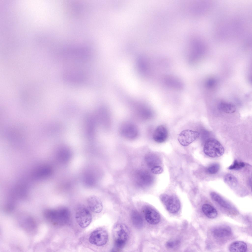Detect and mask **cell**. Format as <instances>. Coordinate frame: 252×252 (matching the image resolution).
<instances>
[{
  "instance_id": "1",
  "label": "cell",
  "mask_w": 252,
  "mask_h": 252,
  "mask_svg": "<svg viewBox=\"0 0 252 252\" xmlns=\"http://www.w3.org/2000/svg\"><path fill=\"white\" fill-rule=\"evenodd\" d=\"M45 215L47 219L53 224L60 226L67 224L70 218V211L66 207L47 210Z\"/></svg>"
},
{
  "instance_id": "2",
  "label": "cell",
  "mask_w": 252,
  "mask_h": 252,
  "mask_svg": "<svg viewBox=\"0 0 252 252\" xmlns=\"http://www.w3.org/2000/svg\"><path fill=\"white\" fill-rule=\"evenodd\" d=\"M114 246L117 250L123 248L126 244L129 235V231L127 226L120 223L116 224L112 230Z\"/></svg>"
},
{
  "instance_id": "3",
  "label": "cell",
  "mask_w": 252,
  "mask_h": 252,
  "mask_svg": "<svg viewBox=\"0 0 252 252\" xmlns=\"http://www.w3.org/2000/svg\"><path fill=\"white\" fill-rule=\"evenodd\" d=\"M203 150L206 155L213 158L220 157L224 152V147L220 142L213 138H208L206 140Z\"/></svg>"
},
{
  "instance_id": "4",
  "label": "cell",
  "mask_w": 252,
  "mask_h": 252,
  "mask_svg": "<svg viewBox=\"0 0 252 252\" xmlns=\"http://www.w3.org/2000/svg\"><path fill=\"white\" fill-rule=\"evenodd\" d=\"M160 199L167 210L170 212L175 213L179 210L180 207V202L176 196H170L163 194L160 195Z\"/></svg>"
},
{
  "instance_id": "5",
  "label": "cell",
  "mask_w": 252,
  "mask_h": 252,
  "mask_svg": "<svg viewBox=\"0 0 252 252\" xmlns=\"http://www.w3.org/2000/svg\"><path fill=\"white\" fill-rule=\"evenodd\" d=\"M108 239V235L107 231L103 228H99L91 233L89 240L91 244L100 246L105 244Z\"/></svg>"
},
{
  "instance_id": "6",
  "label": "cell",
  "mask_w": 252,
  "mask_h": 252,
  "mask_svg": "<svg viewBox=\"0 0 252 252\" xmlns=\"http://www.w3.org/2000/svg\"><path fill=\"white\" fill-rule=\"evenodd\" d=\"M76 219L78 224L81 228L88 226L91 222L92 216L89 211L84 207L79 208L75 215Z\"/></svg>"
},
{
  "instance_id": "7",
  "label": "cell",
  "mask_w": 252,
  "mask_h": 252,
  "mask_svg": "<svg viewBox=\"0 0 252 252\" xmlns=\"http://www.w3.org/2000/svg\"><path fill=\"white\" fill-rule=\"evenodd\" d=\"M199 136L197 131L187 129L181 132L178 135V140L179 143L184 146H188L196 140Z\"/></svg>"
},
{
  "instance_id": "8",
  "label": "cell",
  "mask_w": 252,
  "mask_h": 252,
  "mask_svg": "<svg viewBox=\"0 0 252 252\" xmlns=\"http://www.w3.org/2000/svg\"><path fill=\"white\" fill-rule=\"evenodd\" d=\"M120 133L124 137L129 140L135 138L138 134L137 127L134 124L127 122L124 123L121 126Z\"/></svg>"
},
{
  "instance_id": "9",
  "label": "cell",
  "mask_w": 252,
  "mask_h": 252,
  "mask_svg": "<svg viewBox=\"0 0 252 252\" xmlns=\"http://www.w3.org/2000/svg\"><path fill=\"white\" fill-rule=\"evenodd\" d=\"M143 211L145 219L149 224L155 225L159 222L160 219L159 214L152 207L146 206L144 208Z\"/></svg>"
},
{
  "instance_id": "10",
  "label": "cell",
  "mask_w": 252,
  "mask_h": 252,
  "mask_svg": "<svg viewBox=\"0 0 252 252\" xmlns=\"http://www.w3.org/2000/svg\"><path fill=\"white\" fill-rule=\"evenodd\" d=\"M168 136V130L163 125L158 126L155 129L153 135V139L155 142L162 143L166 141Z\"/></svg>"
},
{
  "instance_id": "11",
  "label": "cell",
  "mask_w": 252,
  "mask_h": 252,
  "mask_svg": "<svg viewBox=\"0 0 252 252\" xmlns=\"http://www.w3.org/2000/svg\"><path fill=\"white\" fill-rule=\"evenodd\" d=\"M88 205L90 210L93 212L98 213L101 212L103 209L102 203L97 197L92 196L87 200Z\"/></svg>"
},
{
  "instance_id": "12",
  "label": "cell",
  "mask_w": 252,
  "mask_h": 252,
  "mask_svg": "<svg viewBox=\"0 0 252 252\" xmlns=\"http://www.w3.org/2000/svg\"><path fill=\"white\" fill-rule=\"evenodd\" d=\"M164 80L166 85L173 89L180 90L183 88L184 85L182 82L175 77L167 76L164 77Z\"/></svg>"
},
{
  "instance_id": "13",
  "label": "cell",
  "mask_w": 252,
  "mask_h": 252,
  "mask_svg": "<svg viewBox=\"0 0 252 252\" xmlns=\"http://www.w3.org/2000/svg\"><path fill=\"white\" fill-rule=\"evenodd\" d=\"M232 232L230 228L226 225L218 227L214 229L212 231L213 235L215 237L219 238L229 236Z\"/></svg>"
},
{
  "instance_id": "14",
  "label": "cell",
  "mask_w": 252,
  "mask_h": 252,
  "mask_svg": "<svg viewBox=\"0 0 252 252\" xmlns=\"http://www.w3.org/2000/svg\"><path fill=\"white\" fill-rule=\"evenodd\" d=\"M64 78L68 81L74 83L81 82L84 78L81 72L75 71L67 72L64 75Z\"/></svg>"
},
{
  "instance_id": "15",
  "label": "cell",
  "mask_w": 252,
  "mask_h": 252,
  "mask_svg": "<svg viewBox=\"0 0 252 252\" xmlns=\"http://www.w3.org/2000/svg\"><path fill=\"white\" fill-rule=\"evenodd\" d=\"M229 250L231 252H245L247 250V246L245 242L236 241L232 243L230 245Z\"/></svg>"
},
{
  "instance_id": "16",
  "label": "cell",
  "mask_w": 252,
  "mask_h": 252,
  "mask_svg": "<svg viewBox=\"0 0 252 252\" xmlns=\"http://www.w3.org/2000/svg\"><path fill=\"white\" fill-rule=\"evenodd\" d=\"M210 195L213 201L223 207L228 209L231 208V206L230 204L216 192H211Z\"/></svg>"
},
{
  "instance_id": "17",
  "label": "cell",
  "mask_w": 252,
  "mask_h": 252,
  "mask_svg": "<svg viewBox=\"0 0 252 252\" xmlns=\"http://www.w3.org/2000/svg\"><path fill=\"white\" fill-rule=\"evenodd\" d=\"M202 210L204 213L209 218L214 219L218 215L216 210L209 204H203L202 207Z\"/></svg>"
},
{
  "instance_id": "18",
  "label": "cell",
  "mask_w": 252,
  "mask_h": 252,
  "mask_svg": "<svg viewBox=\"0 0 252 252\" xmlns=\"http://www.w3.org/2000/svg\"><path fill=\"white\" fill-rule=\"evenodd\" d=\"M131 219L133 225L137 228H140L142 226L143 218L140 214L136 211H133L131 214Z\"/></svg>"
},
{
  "instance_id": "19",
  "label": "cell",
  "mask_w": 252,
  "mask_h": 252,
  "mask_svg": "<svg viewBox=\"0 0 252 252\" xmlns=\"http://www.w3.org/2000/svg\"><path fill=\"white\" fill-rule=\"evenodd\" d=\"M219 108L221 111L227 113H233L236 111V108L234 105L225 102L221 103L219 106Z\"/></svg>"
},
{
  "instance_id": "20",
  "label": "cell",
  "mask_w": 252,
  "mask_h": 252,
  "mask_svg": "<svg viewBox=\"0 0 252 252\" xmlns=\"http://www.w3.org/2000/svg\"><path fill=\"white\" fill-rule=\"evenodd\" d=\"M224 180L226 184L232 188H235L238 184V181L236 177L231 174H226L224 177Z\"/></svg>"
},
{
  "instance_id": "21",
  "label": "cell",
  "mask_w": 252,
  "mask_h": 252,
  "mask_svg": "<svg viewBox=\"0 0 252 252\" xmlns=\"http://www.w3.org/2000/svg\"><path fill=\"white\" fill-rule=\"evenodd\" d=\"M245 164L244 163L238 161L236 160H235L233 163L228 168L230 170H238L244 167Z\"/></svg>"
},
{
  "instance_id": "22",
  "label": "cell",
  "mask_w": 252,
  "mask_h": 252,
  "mask_svg": "<svg viewBox=\"0 0 252 252\" xmlns=\"http://www.w3.org/2000/svg\"><path fill=\"white\" fill-rule=\"evenodd\" d=\"M220 165L217 163L213 164L209 166L207 168V173L211 174H213L217 173L220 169Z\"/></svg>"
},
{
  "instance_id": "23",
  "label": "cell",
  "mask_w": 252,
  "mask_h": 252,
  "mask_svg": "<svg viewBox=\"0 0 252 252\" xmlns=\"http://www.w3.org/2000/svg\"><path fill=\"white\" fill-rule=\"evenodd\" d=\"M163 171L162 168L160 166H157L153 167L151 170L152 173L155 174H159L161 173Z\"/></svg>"
},
{
  "instance_id": "24",
  "label": "cell",
  "mask_w": 252,
  "mask_h": 252,
  "mask_svg": "<svg viewBox=\"0 0 252 252\" xmlns=\"http://www.w3.org/2000/svg\"><path fill=\"white\" fill-rule=\"evenodd\" d=\"M178 243V242L175 241H170L167 242L166 244V247L168 248H172L175 246Z\"/></svg>"
}]
</instances>
